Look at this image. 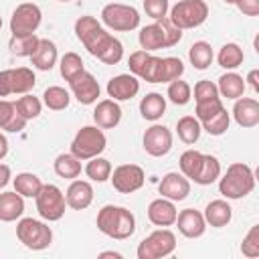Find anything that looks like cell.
<instances>
[{
	"label": "cell",
	"mask_w": 259,
	"mask_h": 259,
	"mask_svg": "<svg viewBox=\"0 0 259 259\" xmlns=\"http://www.w3.org/2000/svg\"><path fill=\"white\" fill-rule=\"evenodd\" d=\"M97 229L117 241L130 239L136 231V217L132 210L125 206H115V204H105L97 212Z\"/></svg>",
	"instance_id": "cell-1"
},
{
	"label": "cell",
	"mask_w": 259,
	"mask_h": 259,
	"mask_svg": "<svg viewBox=\"0 0 259 259\" xmlns=\"http://www.w3.org/2000/svg\"><path fill=\"white\" fill-rule=\"evenodd\" d=\"M255 188V176L249 164L245 162H233L225 176L219 180V192L229 200H239L251 194Z\"/></svg>",
	"instance_id": "cell-2"
},
{
	"label": "cell",
	"mask_w": 259,
	"mask_h": 259,
	"mask_svg": "<svg viewBox=\"0 0 259 259\" xmlns=\"http://www.w3.org/2000/svg\"><path fill=\"white\" fill-rule=\"evenodd\" d=\"M105 146H107V138L101 127L83 125L71 142V154L79 160H91V158L99 156L105 150Z\"/></svg>",
	"instance_id": "cell-3"
},
{
	"label": "cell",
	"mask_w": 259,
	"mask_h": 259,
	"mask_svg": "<svg viewBox=\"0 0 259 259\" xmlns=\"http://www.w3.org/2000/svg\"><path fill=\"white\" fill-rule=\"evenodd\" d=\"M168 18L180 30L200 26L208 16V6L204 0H178L170 10Z\"/></svg>",
	"instance_id": "cell-4"
},
{
	"label": "cell",
	"mask_w": 259,
	"mask_h": 259,
	"mask_svg": "<svg viewBox=\"0 0 259 259\" xmlns=\"http://www.w3.org/2000/svg\"><path fill=\"white\" fill-rule=\"evenodd\" d=\"M16 237L30 251H45L53 243L51 227L36 219H20L16 225Z\"/></svg>",
	"instance_id": "cell-5"
},
{
	"label": "cell",
	"mask_w": 259,
	"mask_h": 259,
	"mask_svg": "<svg viewBox=\"0 0 259 259\" xmlns=\"http://www.w3.org/2000/svg\"><path fill=\"white\" fill-rule=\"evenodd\" d=\"M174 249H176V235L170 229L160 227L158 231H154L146 239H142V243L138 245V259L168 257L170 253H174Z\"/></svg>",
	"instance_id": "cell-6"
},
{
	"label": "cell",
	"mask_w": 259,
	"mask_h": 259,
	"mask_svg": "<svg viewBox=\"0 0 259 259\" xmlns=\"http://www.w3.org/2000/svg\"><path fill=\"white\" fill-rule=\"evenodd\" d=\"M101 20L105 26H109L111 30L117 32H130L134 28L140 26V12L130 6V4H119V2H111L105 4L101 10Z\"/></svg>",
	"instance_id": "cell-7"
},
{
	"label": "cell",
	"mask_w": 259,
	"mask_h": 259,
	"mask_svg": "<svg viewBox=\"0 0 259 259\" xmlns=\"http://www.w3.org/2000/svg\"><path fill=\"white\" fill-rule=\"evenodd\" d=\"M34 202H36V210L38 214L45 219V221H59L63 219L65 214V208H67V200H65V194L59 186L55 184H42L38 194L34 196Z\"/></svg>",
	"instance_id": "cell-8"
},
{
	"label": "cell",
	"mask_w": 259,
	"mask_h": 259,
	"mask_svg": "<svg viewBox=\"0 0 259 259\" xmlns=\"http://www.w3.org/2000/svg\"><path fill=\"white\" fill-rule=\"evenodd\" d=\"M34 83H36V77H34L32 69H28V67L4 69V71H0V97L30 93Z\"/></svg>",
	"instance_id": "cell-9"
},
{
	"label": "cell",
	"mask_w": 259,
	"mask_h": 259,
	"mask_svg": "<svg viewBox=\"0 0 259 259\" xmlns=\"http://www.w3.org/2000/svg\"><path fill=\"white\" fill-rule=\"evenodd\" d=\"M42 12L34 2H22L14 8L10 16V32L12 36H28L34 34L40 26Z\"/></svg>",
	"instance_id": "cell-10"
},
{
	"label": "cell",
	"mask_w": 259,
	"mask_h": 259,
	"mask_svg": "<svg viewBox=\"0 0 259 259\" xmlns=\"http://www.w3.org/2000/svg\"><path fill=\"white\" fill-rule=\"evenodd\" d=\"M75 36H77V38L83 42V47L95 57L97 51L101 49V45L105 42V38L109 36V32L97 22L95 16L85 14V16H79V18L75 20Z\"/></svg>",
	"instance_id": "cell-11"
},
{
	"label": "cell",
	"mask_w": 259,
	"mask_h": 259,
	"mask_svg": "<svg viewBox=\"0 0 259 259\" xmlns=\"http://www.w3.org/2000/svg\"><path fill=\"white\" fill-rule=\"evenodd\" d=\"M109 180L119 194H132L144 186L146 174H144V168L138 164H121L111 170Z\"/></svg>",
	"instance_id": "cell-12"
},
{
	"label": "cell",
	"mask_w": 259,
	"mask_h": 259,
	"mask_svg": "<svg viewBox=\"0 0 259 259\" xmlns=\"http://www.w3.org/2000/svg\"><path fill=\"white\" fill-rule=\"evenodd\" d=\"M142 144H144V150H146L150 156L162 158V156H166V154L172 150V132H170L166 125L154 123V125H150V127L144 132Z\"/></svg>",
	"instance_id": "cell-13"
},
{
	"label": "cell",
	"mask_w": 259,
	"mask_h": 259,
	"mask_svg": "<svg viewBox=\"0 0 259 259\" xmlns=\"http://www.w3.org/2000/svg\"><path fill=\"white\" fill-rule=\"evenodd\" d=\"M69 85H71V91H73L75 99H77L81 105H91V103H95L97 97H99V93H101V87H99L97 79H95L91 73H87V71H83V73H79L75 79H71Z\"/></svg>",
	"instance_id": "cell-14"
},
{
	"label": "cell",
	"mask_w": 259,
	"mask_h": 259,
	"mask_svg": "<svg viewBox=\"0 0 259 259\" xmlns=\"http://www.w3.org/2000/svg\"><path fill=\"white\" fill-rule=\"evenodd\" d=\"M138 91H140V81L132 73H121L107 81V95L113 101H127L136 97Z\"/></svg>",
	"instance_id": "cell-15"
},
{
	"label": "cell",
	"mask_w": 259,
	"mask_h": 259,
	"mask_svg": "<svg viewBox=\"0 0 259 259\" xmlns=\"http://www.w3.org/2000/svg\"><path fill=\"white\" fill-rule=\"evenodd\" d=\"M158 192L164 198H170L172 202L184 200L190 194V182L182 172H168L162 176V180L158 184Z\"/></svg>",
	"instance_id": "cell-16"
},
{
	"label": "cell",
	"mask_w": 259,
	"mask_h": 259,
	"mask_svg": "<svg viewBox=\"0 0 259 259\" xmlns=\"http://www.w3.org/2000/svg\"><path fill=\"white\" fill-rule=\"evenodd\" d=\"M174 225H178V231L186 239H198L206 231V221H204L202 212L196 210V208H184V210H180L176 214Z\"/></svg>",
	"instance_id": "cell-17"
},
{
	"label": "cell",
	"mask_w": 259,
	"mask_h": 259,
	"mask_svg": "<svg viewBox=\"0 0 259 259\" xmlns=\"http://www.w3.org/2000/svg\"><path fill=\"white\" fill-rule=\"evenodd\" d=\"M233 117L237 125L251 130L259 123V101L253 97H239L233 105Z\"/></svg>",
	"instance_id": "cell-18"
},
{
	"label": "cell",
	"mask_w": 259,
	"mask_h": 259,
	"mask_svg": "<svg viewBox=\"0 0 259 259\" xmlns=\"http://www.w3.org/2000/svg\"><path fill=\"white\" fill-rule=\"evenodd\" d=\"M93 121L101 130H113L121 121V107L113 99H101L93 109Z\"/></svg>",
	"instance_id": "cell-19"
},
{
	"label": "cell",
	"mask_w": 259,
	"mask_h": 259,
	"mask_svg": "<svg viewBox=\"0 0 259 259\" xmlns=\"http://www.w3.org/2000/svg\"><path fill=\"white\" fill-rule=\"evenodd\" d=\"M176 206L170 198H156L148 204V221L156 227H170L176 221Z\"/></svg>",
	"instance_id": "cell-20"
},
{
	"label": "cell",
	"mask_w": 259,
	"mask_h": 259,
	"mask_svg": "<svg viewBox=\"0 0 259 259\" xmlns=\"http://www.w3.org/2000/svg\"><path fill=\"white\" fill-rule=\"evenodd\" d=\"M65 200L73 210H85L93 202V186L87 180H73L65 192Z\"/></svg>",
	"instance_id": "cell-21"
},
{
	"label": "cell",
	"mask_w": 259,
	"mask_h": 259,
	"mask_svg": "<svg viewBox=\"0 0 259 259\" xmlns=\"http://www.w3.org/2000/svg\"><path fill=\"white\" fill-rule=\"evenodd\" d=\"M202 217H204L206 225H210V227H214V229H223V227H227V225L231 223V219H233V208H231V204H229L227 200L217 198V200H210V202L206 204Z\"/></svg>",
	"instance_id": "cell-22"
},
{
	"label": "cell",
	"mask_w": 259,
	"mask_h": 259,
	"mask_svg": "<svg viewBox=\"0 0 259 259\" xmlns=\"http://www.w3.org/2000/svg\"><path fill=\"white\" fill-rule=\"evenodd\" d=\"M57 45L49 38H40L36 51L30 55V63L32 67H36L38 71H51L57 63Z\"/></svg>",
	"instance_id": "cell-23"
},
{
	"label": "cell",
	"mask_w": 259,
	"mask_h": 259,
	"mask_svg": "<svg viewBox=\"0 0 259 259\" xmlns=\"http://www.w3.org/2000/svg\"><path fill=\"white\" fill-rule=\"evenodd\" d=\"M22 212H24L22 194H18L16 190L0 194V221L2 223H12V221L20 219Z\"/></svg>",
	"instance_id": "cell-24"
},
{
	"label": "cell",
	"mask_w": 259,
	"mask_h": 259,
	"mask_svg": "<svg viewBox=\"0 0 259 259\" xmlns=\"http://www.w3.org/2000/svg\"><path fill=\"white\" fill-rule=\"evenodd\" d=\"M24 125H26V119L16 111L14 101L0 99V130L18 134L24 130Z\"/></svg>",
	"instance_id": "cell-25"
},
{
	"label": "cell",
	"mask_w": 259,
	"mask_h": 259,
	"mask_svg": "<svg viewBox=\"0 0 259 259\" xmlns=\"http://www.w3.org/2000/svg\"><path fill=\"white\" fill-rule=\"evenodd\" d=\"M245 87H247L245 79H243L239 73H233V71L221 75V77H219V83H217L219 95H223V97H227V99H239V97H243Z\"/></svg>",
	"instance_id": "cell-26"
},
{
	"label": "cell",
	"mask_w": 259,
	"mask_h": 259,
	"mask_svg": "<svg viewBox=\"0 0 259 259\" xmlns=\"http://www.w3.org/2000/svg\"><path fill=\"white\" fill-rule=\"evenodd\" d=\"M164 111H166V97H162V93L152 91V93H146L142 97V101H140V113H142L144 119L156 121V119H160L164 115Z\"/></svg>",
	"instance_id": "cell-27"
},
{
	"label": "cell",
	"mask_w": 259,
	"mask_h": 259,
	"mask_svg": "<svg viewBox=\"0 0 259 259\" xmlns=\"http://www.w3.org/2000/svg\"><path fill=\"white\" fill-rule=\"evenodd\" d=\"M138 40H140V47L142 51H158V49H166V38H164V30L158 22L154 24H148L140 30L138 34Z\"/></svg>",
	"instance_id": "cell-28"
},
{
	"label": "cell",
	"mask_w": 259,
	"mask_h": 259,
	"mask_svg": "<svg viewBox=\"0 0 259 259\" xmlns=\"http://www.w3.org/2000/svg\"><path fill=\"white\" fill-rule=\"evenodd\" d=\"M188 59H190V65L198 71H204L212 65V59H214V53H212V47L206 42V40H196L192 42V47L188 49Z\"/></svg>",
	"instance_id": "cell-29"
},
{
	"label": "cell",
	"mask_w": 259,
	"mask_h": 259,
	"mask_svg": "<svg viewBox=\"0 0 259 259\" xmlns=\"http://www.w3.org/2000/svg\"><path fill=\"white\" fill-rule=\"evenodd\" d=\"M200 132H202L200 121H198L194 115H184V117H180L178 123H176V134H178L180 142H184V144H188V146L194 144V142H198Z\"/></svg>",
	"instance_id": "cell-30"
},
{
	"label": "cell",
	"mask_w": 259,
	"mask_h": 259,
	"mask_svg": "<svg viewBox=\"0 0 259 259\" xmlns=\"http://www.w3.org/2000/svg\"><path fill=\"white\" fill-rule=\"evenodd\" d=\"M219 176H221L219 160L214 156H210V154H202V164L198 168V174L194 176V182L206 186V184H212L214 180H219Z\"/></svg>",
	"instance_id": "cell-31"
},
{
	"label": "cell",
	"mask_w": 259,
	"mask_h": 259,
	"mask_svg": "<svg viewBox=\"0 0 259 259\" xmlns=\"http://www.w3.org/2000/svg\"><path fill=\"white\" fill-rule=\"evenodd\" d=\"M243 59H245L243 49H241L237 42H227V45H223L221 51H219V55H217L219 65H221L223 69H227V71L237 69V67L243 63Z\"/></svg>",
	"instance_id": "cell-32"
},
{
	"label": "cell",
	"mask_w": 259,
	"mask_h": 259,
	"mask_svg": "<svg viewBox=\"0 0 259 259\" xmlns=\"http://www.w3.org/2000/svg\"><path fill=\"white\" fill-rule=\"evenodd\" d=\"M55 172L61 178L73 180V178H77L81 174V160L75 158L71 152L69 154H59L55 158Z\"/></svg>",
	"instance_id": "cell-33"
},
{
	"label": "cell",
	"mask_w": 259,
	"mask_h": 259,
	"mask_svg": "<svg viewBox=\"0 0 259 259\" xmlns=\"http://www.w3.org/2000/svg\"><path fill=\"white\" fill-rule=\"evenodd\" d=\"M101 63H105V65H117L121 59H123V45L115 38V36H107L105 38V42L101 45V49L97 51V55H95Z\"/></svg>",
	"instance_id": "cell-34"
},
{
	"label": "cell",
	"mask_w": 259,
	"mask_h": 259,
	"mask_svg": "<svg viewBox=\"0 0 259 259\" xmlns=\"http://www.w3.org/2000/svg\"><path fill=\"white\" fill-rule=\"evenodd\" d=\"M69 101H71V95L65 87H59V85H53V87H47L45 93H42V103L53 109V111H63L69 107Z\"/></svg>",
	"instance_id": "cell-35"
},
{
	"label": "cell",
	"mask_w": 259,
	"mask_h": 259,
	"mask_svg": "<svg viewBox=\"0 0 259 259\" xmlns=\"http://www.w3.org/2000/svg\"><path fill=\"white\" fill-rule=\"evenodd\" d=\"M12 182H14V190L28 198H34L42 186V180L32 172H20V174H16V178Z\"/></svg>",
	"instance_id": "cell-36"
},
{
	"label": "cell",
	"mask_w": 259,
	"mask_h": 259,
	"mask_svg": "<svg viewBox=\"0 0 259 259\" xmlns=\"http://www.w3.org/2000/svg\"><path fill=\"white\" fill-rule=\"evenodd\" d=\"M14 107H16V111H18L26 121H28V119H36V117L40 115V111H42L40 99L34 97V95H30V93H22V97H18V99L14 101Z\"/></svg>",
	"instance_id": "cell-37"
},
{
	"label": "cell",
	"mask_w": 259,
	"mask_h": 259,
	"mask_svg": "<svg viewBox=\"0 0 259 259\" xmlns=\"http://www.w3.org/2000/svg\"><path fill=\"white\" fill-rule=\"evenodd\" d=\"M38 36L36 34H28V36H10L8 40V49L12 55L16 57H30L36 47H38Z\"/></svg>",
	"instance_id": "cell-38"
},
{
	"label": "cell",
	"mask_w": 259,
	"mask_h": 259,
	"mask_svg": "<svg viewBox=\"0 0 259 259\" xmlns=\"http://www.w3.org/2000/svg\"><path fill=\"white\" fill-rule=\"evenodd\" d=\"M59 69H61V77H63L65 81H71V79H75L79 73L85 71V65H83V61H81V57H79L77 53L69 51V53H65V55L61 57Z\"/></svg>",
	"instance_id": "cell-39"
},
{
	"label": "cell",
	"mask_w": 259,
	"mask_h": 259,
	"mask_svg": "<svg viewBox=\"0 0 259 259\" xmlns=\"http://www.w3.org/2000/svg\"><path fill=\"white\" fill-rule=\"evenodd\" d=\"M229 125H231V113L225 107L221 111H217L212 117H208L206 121H200V127L204 132H208L210 136H223V134H227Z\"/></svg>",
	"instance_id": "cell-40"
},
{
	"label": "cell",
	"mask_w": 259,
	"mask_h": 259,
	"mask_svg": "<svg viewBox=\"0 0 259 259\" xmlns=\"http://www.w3.org/2000/svg\"><path fill=\"white\" fill-rule=\"evenodd\" d=\"M85 174H87V178H91L93 182H105V180H109V176H111V164H109V160L95 156V158H91V160L87 162Z\"/></svg>",
	"instance_id": "cell-41"
},
{
	"label": "cell",
	"mask_w": 259,
	"mask_h": 259,
	"mask_svg": "<svg viewBox=\"0 0 259 259\" xmlns=\"http://www.w3.org/2000/svg\"><path fill=\"white\" fill-rule=\"evenodd\" d=\"M166 97L174 103V105H186L192 97V89L186 81L182 79H174L168 83V91H166Z\"/></svg>",
	"instance_id": "cell-42"
},
{
	"label": "cell",
	"mask_w": 259,
	"mask_h": 259,
	"mask_svg": "<svg viewBox=\"0 0 259 259\" xmlns=\"http://www.w3.org/2000/svg\"><path fill=\"white\" fill-rule=\"evenodd\" d=\"M178 162H180V172L188 180H194V176L198 174V168L202 164V152H198V150H186V152H182V156H180Z\"/></svg>",
	"instance_id": "cell-43"
},
{
	"label": "cell",
	"mask_w": 259,
	"mask_h": 259,
	"mask_svg": "<svg viewBox=\"0 0 259 259\" xmlns=\"http://www.w3.org/2000/svg\"><path fill=\"white\" fill-rule=\"evenodd\" d=\"M184 73V63L178 57H164L162 59V75L160 83H170L174 79H180Z\"/></svg>",
	"instance_id": "cell-44"
},
{
	"label": "cell",
	"mask_w": 259,
	"mask_h": 259,
	"mask_svg": "<svg viewBox=\"0 0 259 259\" xmlns=\"http://www.w3.org/2000/svg\"><path fill=\"white\" fill-rule=\"evenodd\" d=\"M241 253L249 259L259 257V225H253L241 243Z\"/></svg>",
	"instance_id": "cell-45"
},
{
	"label": "cell",
	"mask_w": 259,
	"mask_h": 259,
	"mask_svg": "<svg viewBox=\"0 0 259 259\" xmlns=\"http://www.w3.org/2000/svg\"><path fill=\"white\" fill-rule=\"evenodd\" d=\"M219 97V89H217V83L208 81V79H202L194 85V103H202V101H210V99H217Z\"/></svg>",
	"instance_id": "cell-46"
},
{
	"label": "cell",
	"mask_w": 259,
	"mask_h": 259,
	"mask_svg": "<svg viewBox=\"0 0 259 259\" xmlns=\"http://www.w3.org/2000/svg\"><path fill=\"white\" fill-rule=\"evenodd\" d=\"M223 109V101H221V97H217V99H210V101H202V103H196V107H194V117L198 119V121H206L208 117H212L217 111H221Z\"/></svg>",
	"instance_id": "cell-47"
},
{
	"label": "cell",
	"mask_w": 259,
	"mask_h": 259,
	"mask_svg": "<svg viewBox=\"0 0 259 259\" xmlns=\"http://www.w3.org/2000/svg\"><path fill=\"white\" fill-rule=\"evenodd\" d=\"M156 22H158V24L162 26V30H164L166 47H174V45L180 42V38H182V30H180L178 26H174V24L170 22L168 16H164V18H160V20H156Z\"/></svg>",
	"instance_id": "cell-48"
},
{
	"label": "cell",
	"mask_w": 259,
	"mask_h": 259,
	"mask_svg": "<svg viewBox=\"0 0 259 259\" xmlns=\"http://www.w3.org/2000/svg\"><path fill=\"white\" fill-rule=\"evenodd\" d=\"M144 10L150 18L160 20V18L168 16L170 6H168V0H144Z\"/></svg>",
	"instance_id": "cell-49"
},
{
	"label": "cell",
	"mask_w": 259,
	"mask_h": 259,
	"mask_svg": "<svg viewBox=\"0 0 259 259\" xmlns=\"http://www.w3.org/2000/svg\"><path fill=\"white\" fill-rule=\"evenodd\" d=\"M235 6L245 16H257L259 14V0H235Z\"/></svg>",
	"instance_id": "cell-50"
},
{
	"label": "cell",
	"mask_w": 259,
	"mask_h": 259,
	"mask_svg": "<svg viewBox=\"0 0 259 259\" xmlns=\"http://www.w3.org/2000/svg\"><path fill=\"white\" fill-rule=\"evenodd\" d=\"M12 178V172H10V166L6 164H0V188H4Z\"/></svg>",
	"instance_id": "cell-51"
},
{
	"label": "cell",
	"mask_w": 259,
	"mask_h": 259,
	"mask_svg": "<svg viewBox=\"0 0 259 259\" xmlns=\"http://www.w3.org/2000/svg\"><path fill=\"white\" fill-rule=\"evenodd\" d=\"M255 91H259V71L257 69H251L249 73H247V79H245Z\"/></svg>",
	"instance_id": "cell-52"
},
{
	"label": "cell",
	"mask_w": 259,
	"mask_h": 259,
	"mask_svg": "<svg viewBox=\"0 0 259 259\" xmlns=\"http://www.w3.org/2000/svg\"><path fill=\"white\" fill-rule=\"evenodd\" d=\"M6 154H8V140H6V136L0 132V160H2Z\"/></svg>",
	"instance_id": "cell-53"
},
{
	"label": "cell",
	"mask_w": 259,
	"mask_h": 259,
	"mask_svg": "<svg viewBox=\"0 0 259 259\" xmlns=\"http://www.w3.org/2000/svg\"><path fill=\"white\" fill-rule=\"evenodd\" d=\"M99 257H101V259H105V257H113V259H121V253H117V251H103V253H99Z\"/></svg>",
	"instance_id": "cell-54"
},
{
	"label": "cell",
	"mask_w": 259,
	"mask_h": 259,
	"mask_svg": "<svg viewBox=\"0 0 259 259\" xmlns=\"http://www.w3.org/2000/svg\"><path fill=\"white\" fill-rule=\"evenodd\" d=\"M225 4H235V0H223Z\"/></svg>",
	"instance_id": "cell-55"
},
{
	"label": "cell",
	"mask_w": 259,
	"mask_h": 259,
	"mask_svg": "<svg viewBox=\"0 0 259 259\" xmlns=\"http://www.w3.org/2000/svg\"><path fill=\"white\" fill-rule=\"evenodd\" d=\"M0 28H2V16H0Z\"/></svg>",
	"instance_id": "cell-56"
},
{
	"label": "cell",
	"mask_w": 259,
	"mask_h": 259,
	"mask_svg": "<svg viewBox=\"0 0 259 259\" xmlns=\"http://www.w3.org/2000/svg\"><path fill=\"white\" fill-rule=\"evenodd\" d=\"M59 2H71V0H59Z\"/></svg>",
	"instance_id": "cell-57"
}]
</instances>
